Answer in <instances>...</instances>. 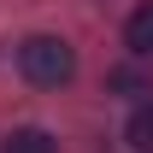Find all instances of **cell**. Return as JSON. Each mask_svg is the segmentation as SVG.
<instances>
[{
  "instance_id": "1",
  "label": "cell",
  "mask_w": 153,
  "mask_h": 153,
  "mask_svg": "<svg viewBox=\"0 0 153 153\" xmlns=\"http://www.w3.org/2000/svg\"><path fill=\"white\" fill-rule=\"evenodd\" d=\"M18 71L36 88H65L76 76V53L65 36H30V41H18Z\"/></svg>"
},
{
  "instance_id": "2",
  "label": "cell",
  "mask_w": 153,
  "mask_h": 153,
  "mask_svg": "<svg viewBox=\"0 0 153 153\" xmlns=\"http://www.w3.org/2000/svg\"><path fill=\"white\" fill-rule=\"evenodd\" d=\"M0 153H59V141L41 130V124H24V130H12L0 141Z\"/></svg>"
},
{
  "instance_id": "3",
  "label": "cell",
  "mask_w": 153,
  "mask_h": 153,
  "mask_svg": "<svg viewBox=\"0 0 153 153\" xmlns=\"http://www.w3.org/2000/svg\"><path fill=\"white\" fill-rule=\"evenodd\" d=\"M124 41H130V53H135V59H153V6H135V12H130Z\"/></svg>"
},
{
  "instance_id": "4",
  "label": "cell",
  "mask_w": 153,
  "mask_h": 153,
  "mask_svg": "<svg viewBox=\"0 0 153 153\" xmlns=\"http://www.w3.org/2000/svg\"><path fill=\"white\" fill-rule=\"evenodd\" d=\"M124 135H130V147H135V153H153V100L130 112V124H124Z\"/></svg>"
}]
</instances>
